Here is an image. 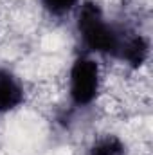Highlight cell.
I'll list each match as a JSON object with an SVG mask.
<instances>
[{"instance_id":"obj_1","label":"cell","mask_w":153,"mask_h":155,"mask_svg":"<svg viewBox=\"0 0 153 155\" xmlns=\"http://www.w3.org/2000/svg\"><path fill=\"white\" fill-rule=\"evenodd\" d=\"M126 29L112 24L101 5L94 0H85L76 9V33L85 54H99L106 58H117L121 41Z\"/></svg>"},{"instance_id":"obj_2","label":"cell","mask_w":153,"mask_h":155,"mask_svg":"<svg viewBox=\"0 0 153 155\" xmlns=\"http://www.w3.org/2000/svg\"><path fill=\"white\" fill-rule=\"evenodd\" d=\"M103 87L101 67L90 54H81L70 65L69 71V99L74 108L92 107Z\"/></svg>"},{"instance_id":"obj_3","label":"cell","mask_w":153,"mask_h":155,"mask_svg":"<svg viewBox=\"0 0 153 155\" xmlns=\"http://www.w3.org/2000/svg\"><path fill=\"white\" fill-rule=\"evenodd\" d=\"M150 58V40L148 36L135 33V31H124V36L121 41L117 58L119 61H122L126 67L139 71Z\"/></svg>"},{"instance_id":"obj_4","label":"cell","mask_w":153,"mask_h":155,"mask_svg":"<svg viewBox=\"0 0 153 155\" xmlns=\"http://www.w3.org/2000/svg\"><path fill=\"white\" fill-rule=\"evenodd\" d=\"M25 101V88L13 71L0 67V116L11 114Z\"/></svg>"},{"instance_id":"obj_5","label":"cell","mask_w":153,"mask_h":155,"mask_svg":"<svg viewBox=\"0 0 153 155\" xmlns=\"http://www.w3.org/2000/svg\"><path fill=\"white\" fill-rule=\"evenodd\" d=\"M126 143L114 134H105L92 141L86 155H126Z\"/></svg>"},{"instance_id":"obj_6","label":"cell","mask_w":153,"mask_h":155,"mask_svg":"<svg viewBox=\"0 0 153 155\" xmlns=\"http://www.w3.org/2000/svg\"><path fill=\"white\" fill-rule=\"evenodd\" d=\"M40 5L50 18H65L77 9L79 0H40Z\"/></svg>"}]
</instances>
